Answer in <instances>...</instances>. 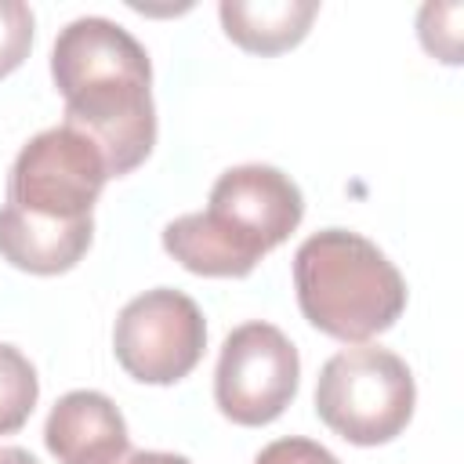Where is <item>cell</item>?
Wrapping results in <instances>:
<instances>
[{
	"label": "cell",
	"mask_w": 464,
	"mask_h": 464,
	"mask_svg": "<svg viewBox=\"0 0 464 464\" xmlns=\"http://www.w3.org/2000/svg\"><path fill=\"white\" fill-rule=\"evenodd\" d=\"M109 167L91 138L47 127L22 145L0 207V257L33 276H62L83 261L94 239V203Z\"/></svg>",
	"instance_id": "1"
},
{
	"label": "cell",
	"mask_w": 464,
	"mask_h": 464,
	"mask_svg": "<svg viewBox=\"0 0 464 464\" xmlns=\"http://www.w3.org/2000/svg\"><path fill=\"white\" fill-rule=\"evenodd\" d=\"M51 76L65 102V127L91 138L123 178L141 167L156 145L152 65L145 47L112 18H76L51 47Z\"/></svg>",
	"instance_id": "2"
},
{
	"label": "cell",
	"mask_w": 464,
	"mask_h": 464,
	"mask_svg": "<svg viewBox=\"0 0 464 464\" xmlns=\"http://www.w3.org/2000/svg\"><path fill=\"white\" fill-rule=\"evenodd\" d=\"M301 218L304 196L290 174L268 163H243L214 181L207 210L181 214L163 228V250L192 276L243 279L290 239Z\"/></svg>",
	"instance_id": "3"
},
{
	"label": "cell",
	"mask_w": 464,
	"mask_h": 464,
	"mask_svg": "<svg viewBox=\"0 0 464 464\" xmlns=\"http://www.w3.org/2000/svg\"><path fill=\"white\" fill-rule=\"evenodd\" d=\"M301 315L326 337L366 344L406 312V279L377 243L348 228H323L294 254Z\"/></svg>",
	"instance_id": "4"
},
{
	"label": "cell",
	"mask_w": 464,
	"mask_h": 464,
	"mask_svg": "<svg viewBox=\"0 0 464 464\" xmlns=\"http://www.w3.org/2000/svg\"><path fill=\"white\" fill-rule=\"evenodd\" d=\"M417 384L410 366L377 344H352L330 355L315 381L319 420L352 446H384L413 417Z\"/></svg>",
	"instance_id": "5"
},
{
	"label": "cell",
	"mask_w": 464,
	"mask_h": 464,
	"mask_svg": "<svg viewBox=\"0 0 464 464\" xmlns=\"http://www.w3.org/2000/svg\"><path fill=\"white\" fill-rule=\"evenodd\" d=\"M207 348L199 304L170 286H156L123 304L112 326V352L127 377L141 384H178Z\"/></svg>",
	"instance_id": "6"
},
{
	"label": "cell",
	"mask_w": 464,
	"mask_h": 464,
	"mask_svg": "<svg viewBox=\"0 0 464 464\" xmlns=\"http://www.w3.org/2000/svg\"><path fill=\"white\" fill-rule=\"evenodd\" d=\"M297 384L301 359L279 326L254 319L225 337L214 370V402L232 424H272L294 402Z\"/></svg>",
	"instance_id": "7"
},
{
	"label": "cell",
	"mask_w": 464,
	"mask_h": 464,
	"mask_svg": "<svg viewBox=\"0 0 464 464\" xmlns=\"http://www.w3.org/2000/svg\"><path fill=\"white\" fill-rule=\"evenodd\" d=\"M44 442L62 464H120L130 453L120 406L91 388L69 392L51 406Z\"/></svg>",
	"instance_id": "8"
},
{
	"label": "cell",
	"mask_w": 464,
	"mask_h": 464,
	"mask_svg": "<svg viewBox=\"0 0 464 464\" xmlns=\"http://www.w3.org/2000/svg\"><path fill=\"white\" fill-rule=\"evenodd\" d=\"M218 14H221L225 36L236 47L268 58L297 47L308 36L319 14V4L315 0H221Z\"/></svg>",
	"instance_id": "9"
},
{
	"label": "cell",
	"mask_w": 464,
	"mask_h": 464,
	"mask_svg": "<svg viewBox=\"0 0 464 464\" xmlns=\"http://www.w3.org/2000/svg\"><path fill=\"white\" fill-rule=\"evenodd\" d=\"M40 399V381L33 362L14 348L0 341V435H14L33 406Z\"/></svg>",
	"instance_id": "10"
},
{
	"label": "cell",
	"mask_w": 464,
	"mask_h": 464,
	"mask_svg": "<svg viewBox=\"0 0 464 464\" xmlns=\"http://www.w3.org/2000/svg\"><path fill=\"white\" fill-rule=\"evenodd\" d=\"M460 14H464L460 4H424L417 18L420 44L428 47V54L442 58L446 65L460 62V29H457Z\"/></svg>",
	"instance_id": "11"
},
{
	"label": "cell",
	"mask_w": 464,
	"mask_h": 464,
	"mask_svg": "<svg viewBox=\"0 0 464 464\" xmlns=\"http://www.w3.org/2000/svg\"><path fill=\"white\" fill-rule=\"evenodd\" d=\"M33 47V11L22 0H0V80L11 76Z\"/></svg>",
	"instance_id": "12"
},
{
	"label": "cell",
	"mask_w": 464,
	"mask_h": 464,
	"mask_svg": "<svg viewBox=\"0 0 464 464\" xmlns=\"http://www.w3.org/2000/svg\"><path fill=\"white\" fill-rule=\"evenodd\" d=\"M254 464H341L326 446L312 442V439H301V435H290V439H276L268 442Z\"/></svg>",
	"instance_id": "13"
},
{
	"label": "cell",
	"mask_w": 464,
	"mask_h": 464,
	"mask_svg": "<svg viewBox=\"0 0 464 464\" xmlns=\"http://www.w3.org/2000/svg\"><path fill=\"white\" fill-rule=\"evenodd\" d=\"M120 464H192V460L178 453H163V450H130Z\"/></svg>",
	"instance_id": "14"
},
{
	"label": "cell",
	"mask_w": 464,
	"mask_h": 464,
	"mask_svg": "<svg viewBox=\"0 0 464 464\" xmlns=\"http://www.w3.org/2000/svg\"><path fill=\"white\" fill-rule=\"evenodd\" d=\"M0 464H36V457L22 446H0Z\"/></svg>",
	"instance_id": "15"
}]
</instances>
